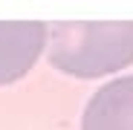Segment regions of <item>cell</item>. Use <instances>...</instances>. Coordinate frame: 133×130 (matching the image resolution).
Masks as SVG:
<instances>
[{
	"label": "cell",
	"instance_id": "1",
	"mask_svg": "<svg viewBox=\"0 0 133 130\" xmlns=\"http://www.w3.org/2000/svg\"><path fill=\"white\" fill-rule=\"evenodd\" d=\"M46 58L75 78H101L133 64V20H55Z\"/></svg>",
	"mask_w": 133,
	"mask_h": 130
},
{
	"label": "cell",
	"instance_id": "2",
	"mask_svg": "<svg viewBox=\"0 0 133 130\" xmlns=\"http://www.w3.org/2000/svg\"><path fill=\"white\" fill-rule=\"evenodd\" d=\"M49 43V23L41 20H0V87L23 78Z\"/></svg>",
	"mask_w": 133,
	"mask_h": 130
},
{
	"label": "cell",
	"instance_id": "3",
	"mask_svg": "<svg viewBox=\"0 0 133 130\" xmlns=\"http://www.w3.org/2000/svg\"><path fill=\"white\" fill-rule=\"evenodd\" d=\"M81 130H133V75L98 87L84 107Z\"/></svg>",
	"mask_w": 133,
	"mask_h": 130
}]
</instances>
